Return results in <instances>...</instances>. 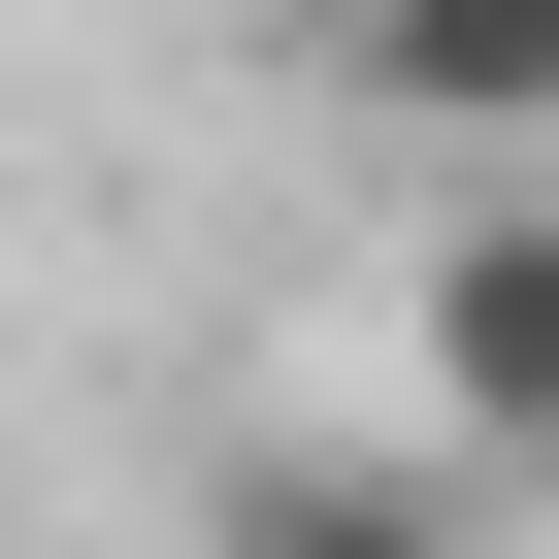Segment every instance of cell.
<instances>
[{"label":"cell","instance_id":"3957f363","mask_svg":"<svg viewBox=\"0 0 559 559\" xmlns=\"http://www.w3.org/2000/svg\"><path fill=\"white\" fill-rule=\"evenodd\" d=\"M330 67L428 165H559V0H330Z\"/></svg>","mask_w":559,"mask_h":559},{"label":"cell","instance_id":"7a4b0ae2","mask_svg":"<svg viewBox=\"0 0 559 559\" xmlns=\"http://www.w3.org/2000/svg\"><path fill=\"white\" fill-rule=\"evenodd\" d=\"M198 559H493V461L461 428H230Z\"/></svg>","mask_w":559,"mask_h":559},{"label":"cell","instance_id":"6da1fadb","mask_svg":"<svg viewBox=\"0 0 559 559\" xmlns=\"http://www.w3.org/2000/svg\"><path fill=\"white\" fill-rule=\"evenodd\" d=\"M395 395H428L493 493H559V165H461L428 297H395Z\"/></svg>","mask_w":559,"mask_h":559}]
</instances>
